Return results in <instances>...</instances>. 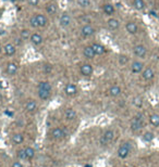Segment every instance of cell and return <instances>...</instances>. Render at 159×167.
Segmentation results:
<instances>
[{"label":"cell","instance_id":"e575fe53","mask_svg":"<svg viewBox=\"0 0 159 167\" xmlns=\"http://www.w3.org/2000/svg\"><path fill=\"white\" fill-rule=\"evenodd\" d=\"M16 154H18V158H19L20 160H21V161H25V160H27L25 149H20Z\"/></svg>","mask_w":159,"mask_h":167},{"label":"cell","instance_id":"d4e9b609","mask_svg":"<svg viewBox=\"0 0 159 167\" xmlns=\"http://www.w3.org/2000/svg\"><path fill=\"white\" fill-rule=\"evenodd\" d=\"M107 26H108V28L110 29V31H116V29L119 28L120 22H119L117 19H115V18H111V19H109L108 21H107Z\"/></svg>","mask_w":159,"mask_h":167},{"label":"cell","instance_id":"f35d334b","mask_svg":"<svg viewBox=\"0 0 159 167\" xmlns=\"http://www.w3.org/2000/svg\"><path fill=\"white\" fill-rule=\"evenodd\" d=\"M43 69H44V72L46 73V74H49V73L52 72L54 67H52V65H51V64H45L44 67H43Z\"/></svg>","mask_w":159,"mask_h":167},{"label":"cell","instance_id":"cb8c5ba5","mask_svg":"<svg viewBox=\"0 0 159 167\" xmlns=\"http://www.w3.org/2000/svg\"><path fill=\"white\" fill-rule=\"evenodd\" d=\"M11 141L14 143V144H22L24 142V135L20 133H15L11 136Z\"/></svg>","mask_w":159,"mask_h":167},{"label":"cell","instance_id":"7a4b0ae2","mask_svg":"<svg viewBox=\"0 0 159 167\" xmlns=\"http://www.w3.org/2000/svg\"><path fill=\"white\" fill-rule=\"evenodd\" d=\"M113 139H115V131L112 129H107L105 133H102L99 141H100V144L107 145V144H109L110 142L113 141Z\"/></svg>","mask_w":159,"mask_h":167},{"label":"cell","instance_id":"3957f363","mask_svg":"<svg viewBox=\"0 0 159 167\" xmlns=\"http://www.w3.org/2000/svg\"><path fill=\"white\" fill-rule=\"evenodd\" d=\"M118 156L122 160L127 158L131 153V143L129 142H124L123 144H121L118 149Z\"/></svg>","mask_w":159,"mask_h":167},{"label":"cell","instance_id":"484cf974","mask_svg":"<svg viewBox=\"0 0 159 167\" xmlns=\"http://www.w3.org/2000/svg\"><path fill=\"white\" fill-rule=\"evenodd\" d=\"M37 93H38V98L41 101H47L51 97V91L45 90V89H37Z\"/></svg>","mask_w":159,"mask_h":167},{"label":"cell","instance_id":"ba28073f","mask_svg":"<svg viewBox=\"0 0 159 167\" xmlns=\"http://www.w3.org/2000/svg\"><path fill=\"white\" fill-rule=\"evenodd\" d=\"M37 107H38V104H37V102H36L34 99H29V100L25 102V104H24V110H25L26 112H29V113H34V112H36Z\"/></svg>","mask_w":159,"mask_h":167},{"label":"cell","instance_id":"8992f818","mask_svg":"<svg viewBox=\"0 0 159 167\" xmlns=\"http://www.w3.org/2000/svg\"><path fill=\"white\" fill-rule=\"evenodd\" d=\"M72 23V18H71V14L68 12H64L61 14V16L59 18V25L63 28H67L71 25Z\"/></svg>","mask_w":159,"mask_h":167},{"label":"cell","instance_id":"f546056e","mask_svg":"<svg viewBox=\"0 0 159 167\" xmlns=\"http://www.w3.org/2000/svg\"><path fill=\"white\" fill-rule=\"evenodd\" d=\"M133 7L138 11L145 9V2L144 0H133Z\"/></svg>","mask_w":159,"mask_h":167},{"label":"cell","instance_id":"ee69618b","mask_svg":"<svg viewBox=\"0 0 159 167\" xmlns=\"http://www.w3.org/2000/svg\"><path fill=\"white\" fill-rule=\"evenodd\" d=\"M21 1H24V0H21Z\"/></svg>","mask_w":159,"mask_h":167},{"label":"cell","instance_id":"6da1fadb","mask_svg":"<svg viewBox=\"0 0 159 167\" xmlns=\"http://www.w3.org/2000/svg\"><path fill=\"white\" fill-rule=\"evenodd\" d=\"M130 127H131V130H132V131H138V130L142 129V128L144 127V115L143 114L138 113L137 115H135V116L132 118V120H131Z\"/></svg>","mask_w":159,"mask_h":167},{"label":"cell","instance_id":"f6af8a7d","mask_svg":"<svg viewBox=\"0 0 159 167\" xmlns=\"http://www.w3.org/2000/svg\"><path fill=\"white\" fill-rule=\"evenodd\" d=\"M71 1H73V0H71Z\"/></svg>","mask_w":159,"mask_h":167},{"label":"cell","instance_id":"2e32d148","mask_svg":"<svg viewBox=\"0 0 159 167\" xmlns=\"http://www.w3.org/2000/svg\"><path fill=\"white\" fill-rule=\"evenodd\" d=\"M45 10L49 15H54L58 12V6L56 2H48L45 6Z\"/></svg>","mask_w":159,"mask_h":167},{"label":"cell","instance_id":"7402d4cb","mask_svg":"<svg viewBox=\"0 0 159 167\" xmlns=\"http://www.w3.org/2000/svg\"><path fill=\"white\" fill-rule=\"evenodd\" d=\"M102 11H104V13H105L106 15H108V16L113 15V13H115V11H116L115 6H113L112 3H105V4L102 6Z\"/></svg>","mask_w":159,"mask_h":167},{"label":"cell","instance_id":"f1b7e54d","mask_svg":"<svg viewBox=\"0 0 159 167\" xmlns=\"http://www.w3.org/2000/svg\"><path fill=\"white\" fill-rule=\"evenodd\" d=\"M149 123L154 127H159V114H152L149 116Z\"/></svg>","mask_w":159,"mask_h":167},{"label":"cell","instance_id":"4316f807","mask_svg":"<svg viewBox=\"0 0 159 167\" xmlns=\"http://www.w3.org/2000/svg\"><path fill=\"white\" fill-rule=\"evenodd\" d=\"M37 89H45V90L52 91V85H51L49 82H47V80H43V82H38V85H37Z\"/></svg>","mask_w":159,"mask_h":167},{"label":"cell","instance_id":"44dd1931","mask_svg":"<svg viewBox=\"0 0 159 167\" xmlns=\"http://www.w3.org/2000/svg\"><path fill=\"white\" fill-rule=\"evenodd\" d=\"M125 28H127V32L131 35H135L138 32V26L135 22H127Z\"/></svg>","mask_w":159,"mask_h":167},{"label":"cell","instance_id":"8fae6325","mask_svg":"<svg viewBox=\"0 0 159 167\" xmlns=\"http://www.w3.org/2000/svg\"><path fill=\"white\" fill-rule=\"evenodd\" d=\"M133 53L135 57L143 59V58L146 57L147 49L144 47L143 44H137V46H135V47L133 48Z\"/></svg>","mask_w":159,"mask_h":167},{"label":"cell","instance_id":"60d3db41","mask_svg":"<svg viewBox=\"0 0 159 167\" xmlns=\"http://www.w3.org/2000/svg\"><path fill=\"white\" fill-rule=\"evenodd\" d=\"M11 167H23V164H22V163H21V162L15 161V162H13V163H12Z\"/></svg>","mask_w":159,"mask_h":167},{"label":"cell","instance_id":"ac0fdd59","mask_svg":"<svg viewBox=\"0 0 159 167\" xmlns=\"http://www.w3.org/2000/svg\"><path fill=\"white\" fill-rule=\"evenodd\" d=\"M144 69V64L141 62V61H134L133 63L131 64V71L134 74H138L143 71Z\"/></svg>","mask_w":159,"mask_h":167},{"label":"cell","instance_id":"74e56055","mask_svg":"<svg viewBox=\"0 0 159 167\" xmlns=\"http://www.w3.org/2000/svg\"><path fill=\"white\" fill-rule=\"evenodd\" d=\"M127 62H129V58H127V55L121 54L120 57H119V64H120V65H125Z\"/></svg>","mask_w":159,"mask_h":167},{"label":"cell","instance_id":"9a60e30c","mask_svg":"<svg viewBox=\"0 0 159 167\" xmlns=\"http://www.w3.org/2000/svg\"><path fill=\"white\" fill-rule=\"evenodd\" d=\"M142 77H143V79L146 80V82H149V80L154 79V77H155L154 69H152V67H146V69L143 71V73H142Z\"/></svg>","mask_w":159,"mask_h":167},{"label":"cell","instance_id":"b9f144b4","mask_svg":"<svg viewBox=\"0 0 159 167\" xmlns=\"http://www.w3.org/2000/svg\"><path fill=\"white\" fill-rule=\"evenodd\" d=\"M2 52H3V46H2L1 44H0V54L2 53Z\"/></svg>","mask_w":159,"mask_h":167},{"label":"cell","instance_id":"836d02e7","mask_svg":"<svg viewBox=\"0 0 159 167\" xmlns=\"http://www.w3.org/2000/svg\"><path fill=\"white\" fill-rule=\"evenodd\" d=\"M29 25L32 26L33 28H38V27H39V26H38V22H37V19H36L35 14L29 18Z\"/></svg>","mask_w":159,"mask_h":167},{"label":"cell","instance_id":"e0dca14e","mask_svg":"<svg viewBox=\"0 0 159 167\" xmlns=\"http://www.w3.org/2000/svg\"><path fill=\"white\" fill-rule=\"evenodd\" d=\"M92 48L94 52L96 53V55H102V54L106 53V47L105 46H102V44H98V42H94L92 44Z\"/></svg>","mask_w":159,"mask_h":167},{"label":"cell","instance_id":"52a82bcc","mask_svg":"<svg viewBox=\"0 0 159 167\" xmlns=\"http://www.w3.org/2000/svg\"><path fill=\"white\" fill-rule=\"evenodd\" d=\"M95 33H96V29L92 24L82 25V27H81V35H82L84 38L91 37V36H93Z\"/></svg>","mask_w":159,"mask_h":167},{"label":"cell","instance_id":"d6a6232c","mask_svg":"<svg viewBox=\"0 0 159 167\" xmlns=\"http://www.w3.org/2000/svg\"><path fill=\"white\" fill-rule=\"evenodd\" d=\"M77 6L80 8H83V9H86L91 6V0H77Z\"/></svg>","mask_w":159,"mask_h":167},{"label":"cell","instance_id":"5b68a950","mask_svg":"<svg viewBox=\"0 0 159 167\" xmlns=\"http://www.w3.org/2000/svg\"><path fill=\"white\" fill-rule=\"evenodd\" d=\"M51 137L54 140H62L67 137V131L62 127H56L51 131Z\"/></svg>","mask_w":159,"mask_h":167},{"label":"cell","instance_id":"8d00e7d4","mask_svg":"<svg viewBox=\"0 0 159 167\" xmlns=\"http://www.w3.org/2000/svg\"><path fill=\"white\" fill-rule=\"evenodd\" d=\"M80 23L82 25H86V24H91V19L87 15H83L80 18Z\"/></svg>","mask_w":159,"mask_h":167},{"label":"cell","instance_id":"83f0119b","mask_svg":"<svg viewBox=\"0 0 159 167\" xmlns=\"http://www.w3.org/2000/svg\"><path fill=\"white\" fill-rule=\"evenodd\" d=\"M31 35H32V33H31V31H29V29L23 28V29H21V32H20V38H21L23 41L29 40Z\"/></svg>","mask_w":159,"mask_h":167},{"label":"cell","instance_id":"ab89813d","mask_svg":"<svg viewBox=\"0 0 159 167\" xmlns=\"http://www.w3.org/2000/svg\"><path fill=\"white\" fill-rule=\"evenodd\" d=\"M27 3L31 7H37L39 4V0H27Z\"/></svg>","mask_w":159,"mask_h":167},{"label":"cell","instance_id":"603a6c76","mask_svg":"<svg viewBox=\"0 0 159 167\" xmlns=\"http://www.w3.org/2000/svg\"><path fill=\"white\" fill-rule=\"evenodd\" d=\"M121 92H122V89H121L120 86H118V85H113L109 88V95H110V97H112V98L119 97V96L121 95Z\"/></svg>","mask_w":159,"mask_h":167},{"label":"cell","instance_id":"d6986e66","mask_svg":"<svg viewBox=\"0 0 159 167\" xmlns=\"http://www.w3.org/2000/svg\"><path fill=\"white\" fill-rule=\"evenodd\" d=\"M77 117V114L75 112V110H73V109L69 107V109H67V110L64 111V118L67 120H75Z\"/></svg>","mask_w":159,"mask_h":167},{"label":"cell","instance_id":"1f68e13d","mask_svg":"<svg viewBox=\"0 0 159 167\" xmlns=\"http://www.w3.org/2000/svg\"><path fill=\"white\" fill-rule=\"evenodd\" d=\"M24 149H25L27 160H33V158H35V150H34V148H32V147H26Z\"/></svg>","mask_w":159,"mask_h":167},{"label":"cell","instance_id":"4fadbf2b","mask_svg":"<svg viewBox=\"0 0 159 167\" xmlns=\"http://www.w3.org/2000/svg\"><path fill=\"white\" fill-rule=\"evenodd\" d=\"M29 41H31V44L33 46H40L44 42V37L39 33H32L31 38H29Z\"/></svg>","mask_w":159,"mask_h":167},{"label":"cell","instance_id":"4dcf8cb0","mask_svg":"<svg viewBox=\"0 0 159 167\" xmlns=\"http://www.w3.org/2000/svg\"><path fill=\"white\" fill-rule=\"evenodd\" d=\"M132 103H133V105L135 107H137V109H141V107L143 106V104H144V101L143 99L141 98V97H134L133 100H132Z\"/></svg>","mask_w":159,"mask_h":167},{"label":"cell","instance_id":"9c48e42d","mask_svg":"<svg viewBox=\"0 0 159 167\" xmlns=\"http://www.w3.org/2000/svg\"><path fill=\"white\" fill-rule=\"evenodd\" d=\"M3 52L7 57H13L16 53V46L12 42H8L3 46Z\"/></svg>","mask_w":159,"mask_h":167},{"label":"cell","instance_id":"d590c367","mask_svg":"<svg viewBox=\"0 0 159 167\" xmlns=\"http://www.w3.org/2000/svg\"><path fill=\"white\" fill-rule=\"evenodd\" d=\"M143 140L146 142H150L154 140V133H150V131H147L143 135Z\"/></svg>","mask_w":159,"mask_h":167},{"label":"cell","instance_id":"ffe728a7","mask_svg":"<svg viewBox=\"0 0 159 167\" xmlns=\"http://www.w3.org/2000/svg\"><path fill=\"white\" fill-rule=\"evenodd\" d=\"M35 16H36V19H37L39 27H45V26H47L48 19L45 14H43V13H35Z\"/></svg>","mask_w":159,"mask_h":167},{"label":"cell","instance_id":"277c9868","mask_svg":"<svg viewBox=\"0 0 159 167\" xmlns=\"http://www.w3.org/2000/svg\"><path fill=\"white\" fill-rule=\"evenodd\" d=\"M19 71V64L16 62H9V63L6 65V69H4V73H6L7 76H10L12 77L18 73Z\"/></svg>","mask_w":159,"mask_h":167},{"label":"cell","instance_id":"7bdbcfd3","mask_svg":"<svg viewBox=\"0 0 159 167\" xmlns=\"http://www.w3.org/2000/svg\"><path fill=\"white\" fill-rule=\"evenodd\" d=\"M0 67H1V61H0Z\"/></svg>","mask_w":159,"mask_h":167},{"label":"cell","instance_id":"30bf717a","mask_svg":"<svg viewBox=\"0 0 159 167\" xmlns=\"http://www.w3.org/2000/svg\"><path fill=\"white\" fill-rule=\"evenodd\" d=\"M80 72H81V74H82L83 76L89 77V76L93 75L94 69H93V66L89 63H83L82 65H81V67H80Z\"/></svg>","mask_w":159,"mask_h":167},{"label":"cell","instance_id":"5bb4252c","mask_svg":"<svg viewBox=\"0 0 159 167\" xmlns=\"http://www.w3.org/2000/svg\"><path fill=\"white\" fill-rule=\"evenodd\" d=\"M83 55H84V58L87 59V60L95 59L96 53L94 52V50H93L92 46H85V47L83 48Z\"/></svg>","mask_w":159,"mask_h":167},{"label":"cell","instance_id":"7c38bea8","mask_svg":"<svg viewBox=\"0 0 159 167\" xmlns=\"http://www.w3.org/2000/svg\"><path fill=\"white\" fill-rule=\"evenodd\" d=\"M79 92V89H77V85L74 84H67L66 87H64V93L68 96V97H73V96L77 95Z\"/></svg>","mask_w":159,"mask_h":167}]
</instances>
